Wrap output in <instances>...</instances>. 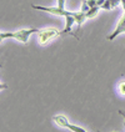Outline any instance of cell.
Instances as JSON below:
<instances>
[{"mask_svg": "<svg viewBox=\"0 0 125 132\" xmlns=\"http://www.w3.org/2000/svg\"><path fill=\"white\" fill-rule=\"evenodd\" d=\"M40 30L36 28H29V29H21L18 30L15 32H0V39L4 40V39H15L18 41H20L23 44H28L30 36L33 34H38Z\"/></svg>", "mask_w": 125, "mask_h": 132, "instance_id": "cell-1", "label": "cell"}, {"mask_svg": "<svg viewBox=\"0 0 125 132\" xmlns=\"http://www.w3.org/2000/svg\"><path fill=\"white\" fill-rule=\"evenodd\" d=\"M31 7L34 10H39V11H44V13H49L52 15L55 16H61V18H65L69 15H73L74 11H69L66 10L65 7H59V6H40V5H35V4H31Z\"/></svg>", "mask_w": 125, "mask_h": 132, "instance_id": "cell-2", "label": "cell"}, {"mask_svg": "<svg viewBox=\"0 0 125 132\" xmlns=\"http://www.w3.org/2000/svg\"><path fill=\"white\" fill-rule=\"evenodd\" d=\"M53 121H54L58 126L64 127V128H68L69 131H71V132H86L88 131V130L83 128V127H80V126H76V125H74V123H70L69 120H68L65 116H63V115H55V116H53Z\"/></svg>", "mask_w": 125, "mask_h": 132, "instance_id": "cell-3", "label": "cell"}, {"mask_svg": "<svg viewBox=\"0 0 125 132\" xmlns=\"http://www.w3.org/2000/svg\"><path fill=\"white\" fill-rule=\"evenodd\" d=\"M58 36H61V31L54 29V28H48V29L40 30L38 32V41H39L40 45H45L48 44L52 39Z\"/></svg>", "mask_w": 125, "mask_h": 132, "instance_id": "cell-4", "label": "cell"}, {"mask_svg": "<svg viewBox=\"0 0 125 132\" xmlns=\"http://www.w3.org/2000/svg\"><path fill=\"white\" fill-rule=\"evenodd\" d=\"M120 34H125V13H124V15L120 18V20L118 21L116 26H115V30H114L106 39H108L109 41H113V40L116 36H119Z\"/></svg>", "mask_w": 125, "mask_h": 132, "instance_id": "cell-5", "label": "cell"}, {"mask_svg": "<svg viewBox=\"0 0 125 132\" xmlns=\"http://www.w3.org/2000/svg\"><path fill=\"white\" fill-rule=\"evenodd\" d=\"M75 11H74L73 15H69V16H65V29L61 31V35H66V34H71V28H73L74 24H76V20H75ZM73 35V34H71Z\"/></svg>", "mask_w": 125, "mask_h": 132, "instance_id": "cell-6", "label": "cell"}, {"mask_svg": "<svg viewBox=\"0 0 125 132\" xmlns=\"http://www.w3.org/2000/svg\"><path fill=\"white\" fill-rule=\"evenodd\" d=\"M101 7L100 6H93V7H90L88 11L85 13L86 14V18L88 19H93V18H95L96 15H98V13H99V10H100Z\"/></svg>", "mask_w": 125, "mask_h": 132, "instance_id": "cell-7", "label": "cell"}, {"mask_svg": "<svg viewBox=\"0 0 125 132\" xmlns=\"http://www.w3.org/2000/svg\"><path fill=\"white\" fill-rule=\"evenodd\" d=\"M118 90H119V94L121 96H125V81H121L120 84L118 85Z\"/></svg>", "mask_w": 125, "mask_h": 132, "instance_id": "cell-8", "label": "cell"}, {"mask_svg": "<svg viewBox=\"0 0 125 132\" xmlns=\"http://www.w3.org/2000/svg\"><path fill=\"white\" fill-rule=\"evenodd\" d=\"M101 9H103V10H108V11H109V10H111L113 7H111L110 0H105V1H104V4L101 5Z\"/></svg>", "mask_w": 125, "mask_h": 132, "instance_id": "cell-9", "label": "cell"}, {"mask_svg": "<svg viewBox=\"0 0 125 132\" xmlns=\"http://www.w3.org/2000/svg\"><path fill=\"white\" fill-rule=\"evenodd\" d=\"M89 9H90V6L88 5V3L85 1V0H83V3H81V11H84V13H86Z\"/></svg>", "mask_w": 125, "mask_h": 132, "instance_id": "cell-10", "label": "cell"}, {"mask_svg": "<svg viewBox=\"0 0 125 132\" xmlns=\"http://www.w3.org/2000/svg\"><path fill=\"white\" fill-rule=\"evenodd\" d=\"M86 3H88V5L90 7L93 6H98V0H85Z\"/></svg>", "mask_w": 125, "mask_h": 132, "instance_id": "cell-11", "label": "cell"}, {"mask_svg": "<svg viewBox=\"0 0 125 132\" xmlns=\"http://www.w3.org/2000/svg\"><path fill=\"white\" fill-rule=\"evenodd\" d=\"M110 4H111V7L114 9V7H116L118 5L121 4V0H110Z\"/></svg>", "mask_w": 125, "mask_h": 132, "instance_id": "cell-12", "label": "cell"}, {"mask_svg": "<svg viewBox=\"0 0 125 132\" xmlns=\"http://www.w3.org/2000/svg\"><path fill=\"white\" fill-rule=\"evenodd\" d=\"M119 113H120V115L123 116V118H124V125H125V112H123L121 110H119Z\"/></svg>", "mask_w": 125, "mask_h": 132, "instance_id": "cell-13", "label": "cell"}, {"mask_svg": "<svg viewBox=\"0 0 125 132\" xmlns=\"http://www.w3.org/2000/svg\"><path fill=\"white\" fill-rule=\"evenodd\" d=\"M121 6H123V9L125 10V0H121Z\"/></svg>", "mask_w": 125, "mask_h": 132, "instance_id": "cell-14", "label": "cell"}]
</instances>
